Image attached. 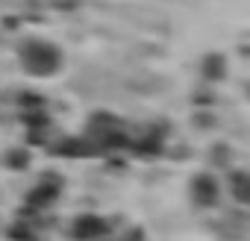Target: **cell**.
I'll use <instances>...</instances> for the list:
<instances>
[{
    "label": "cell",
    "instance_id": "obj_1",
    "mask_svg": "<svg viewBox=\"0 0 250 241\" xmlns=\"http://www.w3.org/2000/svg\"><path fill=\"white\" fill-rule=\"evenodd\" d=\"M21 65L33 77H53L62 68V53L50 41H27L21 50Z\"/></svg>",
    "mask_w": 250,
    "mask_h": 241
},
{
    "label": "cell",
    "instance_id": "obj_2",
    "mask_svg": "<svg viewBox=\"0 0 250 241\" xmlns=\"http://www.w3.org/2000/svg\"><path fill=\"white\" fill-rule=\"evenodd\" d=\"M68 232H71L74 241H103L106 235H112V223L103 215L85 212V215H77L74 218V223H71Z\"/></svg>",
    "mask_w": 250,
    "mask_h": 241
},
{
    "label": "cell",
    "instance_id": "obj_3",
    "mask_svg": "<svg viewBox=\"0 0 250 241\" xmlns=\"http://www.w3.org/2000/svg\"><path fill=\"white\" fill-rule=\"evenodd\" d=\"M218 197H221V185H218V180H215L212 174H197V177L191 180V200H194L200 209L215 206Z\"/></svg>",
    "mask_w": 250,
    "mask_h": 241
},
{
    "label": "cell",
    "instance_id": "obj_4",
    "mask_svg": "<svg viewBox=\"0 0 250 241\" xmlns=\"http://www.w3.org/2000/svg\"><path fill=\"white\" fill-rule=\"evenodd\" d=\"M59 194H62L59 182H39V185L30 191V197H27V209L44 212V209H50V206L59 200Z\"/></svg>",
    "mask_w": 250,
    "mask_h": 241
},
{
    "label": "cell",
    "instance_id": "obj_5",
    "mask_svg": "<svg viewBox=\"0 0 250 241\" xmlns=\"http://www.w3.org/2000/svg\"><path fill=\"white\" fill-rule=\"evenodd\" d=\"M227 188H229V194H232L241 206L250 200V177H247L244 171H235V174L229 177V185H227Z\"/></svg>",
    "mask_w": 250,
    "mask_h": 241
},
{
    "label": "cell",
    "instance_id": "obj_6",
    "mask_svg": "<svg viewBox=\"0 0 250 241\" xmlns=\"http://www.w3.org/2000/svg\"><path fill=\"white\" fill-rule=\"evenodd\" d=\"M200 71H203L206 80H224V77H227V71H224V59H221V56H206Z\"/></svg>",
    "mask_w": 250,
    "mask_h": 241
},
{
    "label": "cell",
    "instance_id": "obj_7",
    "mask_svg": "<svg viewBox=\"0 0 250 241\" xmlns=\"http://www.w3.org/2000/svg\"><path fill=\"white\" fill-rule=\"evenodd\" d=\"M9 238L12 241H39V232L30 226V223H15L9 229Z\"/></svg>",
    "mask_w": 250,
    "mask_h": 241
},
{
    "label": "cell",
    "instance_id": "obj_8",
    "mask_svg": "<svg viewBox=\"0 0 250 241\" xmlns=\"http://www.w3.org/2000/svg\"><path fill=\"white\" fill-rule=\"evenodd\" d=\"M27 165H30V153H27V150H9V153H6V168L24 171Z\"/></svg>",
    "mask_w": 250,
    "mask_h": 241
},
{
    "label": "cell",
    "instance_id": "obj_9",
    "mask_svg": "<svg viewBox=\"0 0 250 241\" xmlns=\"http://www.w3.org/2000/svg\"><path fill=\"white\" fill-rule=\"evenodd\" d=\"M115 241H145V232L136 226V229H127L124 235H115Z\"/></svg>",
    "mask_w": 250,
    "mask_h": 241
}]
</instances>
